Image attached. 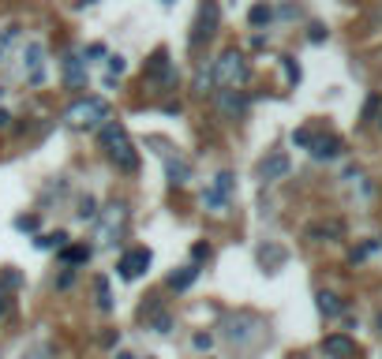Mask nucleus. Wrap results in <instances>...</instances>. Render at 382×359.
<instances>
[{
	"label": "nucleus",
	"instance_id": "f257e3e1",
	"mask_svg": "<svg viewBox=\"0 0 382 359\" xmlns=\"http://www.w3.org/2000/svg\"><path fill=\"white\" fill-rule=\"evenodd\" d=\"M102 146L109 150V161H113L120 172H128V176H135V172H139V150H135L132 139H128L124 124L109 120V124L102 127Z\"/></svg>",
	"mask_w": 382,
	"mask_h": 359
},
{
	"label": "nucleus",
	"instance_id": "f03ea898",
	"mask_svg": "<svg viewBox=\"0 0 382 359\" xmlns=\"http://www.w3.org/2000/svg\"><path fill=\"white\" fill-rule=\"evenodd\" d=\"M247 75H251V68H247V60H244L240 49H225L221 57L210 64V83L221 86V90H228V86H244Z\"/></svg>",
	"mask_w": 382,
	"mask_h": 359
},
{
	"label": "nucleus",
	"instance_id": "7ed1b4c3",
	"mask_svg": "<svg viewBox=\"0 0 382 359\" xmlns=\"http://www.w3.org/2000/svg\"><path fill=\"white\" fill-rule=\"evenodd\" d=\"M109 116H113V108H109L105 97H79L68 113H64V120H68L71 127H79V132H90V127H105Z\"/></svg>",
	"mask_w": 382,
	"mask_h": 359
},
{
	"label": "nucleus",
	"instance_id": "20e7f679",
	"mask_svg": "<svg viewBox=\"0 0 382 359\" xmlns=\"http://www.w3.org/2000/svg\"><path fill=\"white\" fill-rule=\"evenodd\" d=\"M217 27H221V8H217V0H203L199 15H195V27H191L188 45L191 49H203V41H210L217 34Z\"/></svg>",
	"mask_w": 382,
	"mask_h": 359
},
{
	"label": "nucleus",
	"instance_id": "39448f33",
	"mask_svg": "<svg viewBox=\"0 0 382 359\" xmlns=\"http://www.w3.org/2000/svg\"><path fill=\"white\" fill-rule=\"evenodd\" d=\"M150 262H154V255H150V247H132V251H124L120 255V262H116V274L120 281H139L150 269Z\"/></svg>",
	"mask_w": 382,
	"mask_h": 359
},
{
	"label": "nucleus",
	"instance_id": "423d86ee",
	"mask_svg": "<svg viewBox=\"0 0 382 359\" xmlns=\"http://www.w3.org/2000/svg\"><path fill=\"white\" fill-rule=\"evenodd\" d=\"M60 71H64V86H68V90H83L86 86V60L79 52H64Z\"/></svg>",
	"mask_w": 382,
	"mask_h": 359
},
{
	"label": "nucleus",
	"instance_id": "0eeeda50",
	"mask_svg": "<svg viewBox=\"0 0 382 359\" xmlns=\"http://www.w3.org/2000/svg\"><path fill=\"white\" fill-rule=\"evenodd\" d=\"M146 79H158V83H165V86L177 83V68H172V60H169L165 49H154V57L146 60Z\"/></svg>",
	"mask_w": 382,
	"mask_h": 359
},
{
	"label": "nucleus",
	"instance_id": "6e6552de",
	"mask_svg": "<svg viewBox=\"0 0 382 359\" xmlns=\"http://www.w3.org/2000/svg\"><path fill=\"white\" fill-rule=\"evenodd\" d=\"M124 221H128V206L124 202L105 206V213H102V244H113V236L124 228Z\"/></svg>",
	"mask_w": 382,
	"mask_h": 359
},
{
	"label": "nucleus",
	"instance_id": "1a4fd4ad",
	"mask_svg": "<svg viewBox=\"0 0 382 359\" xmlns=\"http://www.w3.org/2000/svg\"><path fill=\"white\" fill-rule=\"evenodd\" d=\"M228 195H233V172H217L210 191H206V206H214V210H221L228 202Z\"/></svg>",
	"mask_w": 382,
	"mask_h": 359
},
{
	"label": "nucleus",
	"instance_id": "9d476101",
	"mask_svg": "<svg viewBox=\"0 0 382 359\" xmlns=\"http://www.w3.org/2000/svg\"><path fill=\"white\" fill-rule=\"evenodd\" d=\"M322 352L330 359H353L356 356V341H353V337H345V333H330L322 341Z\"/></svg>",
	"mask_w": 382,
	"mask_h": 359
},
{
	"label": "nucleus",
	"instance_id": "9b49d317",
	"mask_svg": "<svg viewBox=\"0 0 382 359\" xmlns=\"http://www.w3.org/2000/svg\"><path fill=\"white\" fill-rule=\"evenodd\" d=\"M217 108H221L225 116H244V108H247V97L236 90V86H228V90H217Z\"/></svg>",
	"mask_w": 382,
	"mask_h": 359
},
{
	"label": "nucleus",
	"instance_id": "f8f14e48",
	"mask_svg": "<svg viewBox=\"0 0 382 359\" xmlns=\"http://www.w3.org/2000/svg\"><path fill=\"white\" fill-rule=\"evenodd\" d=\"M341 150H345V143H341L337 135L311 139V157H315V161H334V157H341Z\"/></svg>",
	"mask_w": 382,
	"mask_h": 359
},
{
	"label": "nucleus",
	"instance_id": "ddd939ff",
	"mask_svg": "<svg viewBox=\"0 0 382 359\" xmlns=\"http://www.w3.org/2000/svg\"><path fill=\"white\" fill-rule=\"evenodd\" d=\"M41 57H46L41 41H30V45L23 49V68H27V75H30V83H34V86L46 79V71H41Z\"/></svg>",
	"mask_w": 382,
	"mask_h": 359
},
{
	"label": "nucleus",
	"instance_id": "4468645a",
	"mask_svg": "<svg viewBox=\"0 0 382 359\" xmlns=\"http://www.w3.org/2000/svg\"><path fill=\"white\" fill-rule=\"evenodd\" d=\"M259 176H263L266 183L270 180H281V176H289V157L285 154H270L263 165H259Z\"/></svg>",
	"mask_w": 382,
	"mask_h": 359
},
{
	"label": "nucleus",
	"instance_id": "2eb2a0df",
	"mask_svg": "<svg viewBox=\"0 0 382 359\" xmlns=\"http://www.w3.org/2000/svg\"><path fill=\"white\" fill-rule=\"evenodd\" d=\"M165 180L172 188H184V183H191V165L180 157H165Z\"/></svg>",
	"mask_w": 382,
	"mask_h": 359
},
{
	"label": "nucleus",
	"instance_id": "dca6fc26",
	"mask_svg": "<svg viewBox=\"0 0 382 359\" xmlns=\"http://www.w3.org/2000/svg\"><path fill=\"white\" fill-rule=\"evenodd\" d=\"M195 277H199V266H184V269H177V274H169V288L172 292H184V288H191L195 285Z\"/></svg>",
	"mask_w": 382,
	"mask_h": 359
},
{
	"label": "nucleus",
	"instance_id": "f3484780",
	"mask_svg": "<svg viewBox=\"0 0 382 359\" xmlns=\"http://www.w3.org/2000/svg\"><path fill=\"white\" fill-rule=\"evenodd\" d=\"M315 300H319V311L326 314V318H337V314H341V311H345V303H341V300H337V296H334V292H319V296H315Z\"/></svg>",
	"mask_w": 382,
	"mask_h": 359
},
{
	"label": "nucleus",
	"instance_id": "a211bd4d",
	"mask_svg": "<svg viewBox=\"0 0 382 359\" xmlns=\"http://www.w3.org/2000/svg\"><path fill=\"white\" fill-rule=\"evenodd\" d=\"M94 296H97V311H113V292H109L105 277H94Z\"/></svg>",
	"mask_w": 382,
	"mask_h": 359
},
{
	"label": "nucleus",
	"instance_id": "6ab92c4d",
	"mask_svg": "<svg viewBox=\"0 0 382 359\" xmlns=\"http://www.w3.org/2000/svg\"><path fill=\"white\" fill-rule=\"evenodd\" d=\"M60 258H64V266H79V262H86L90 258V247H60Z\"/></svg>",
	"mask_w": 382,
	"mask_h": 359
},
{
	"label": "nucleus",
	"instance_id": "aec40b11",
	"mask_svg": "<svg viewBox=\"0 0 382 359\" xmlns=\"http://www.w3.org/2000/svg\"><path fill=\"white\" fill-rule=\"evenodd\" d=\"M308 236H311V239H326V236H341V225H337V221H326V225H311V228H308Z\"/></svg>",
	"mask_w": 382,
	"mask_h": 359
},
{
	"label": "nucleus",
	"instance_id": "412c9836",
	"mask_svg": "<svg viewBox=\"0 0 382 359\" xmlns=\"http://www.w3.org/2000/svg\"><path fill=\"white\" fill-rule=\"evenodd\" d=\"M247 19H251V27H266L270 19H274V12H270L266 4H255V8L247 12Z\"/></svg>",
	"mask_w": 382,
	"mask_h": 359
},
{
	"label": "nucleus",
	"instance_id": "4be33fe9",
	"mask_svg": "<svg viewBox=\"0 0 382 359\" xmlns=\"http://www.w3.org/2000/svg\"><path fill=\"white\" fill-rule=\"evenodd\" d=\"M38 247L49 251V247H68V232H49V236H38Z\"/></svg>",
	"mask_w": 382,
	"mask_h": 359
},
{
	"label": "nucleus",
	"instance_id": "5701e85b",
	"mask_svg": "<svg viewBox=\"0 0 382 359\" xmlns=\"http://www.w3.org/2000/svg\"><path fill=\"white\" fill-rule=\"evenodd\" d=\"M75 213H79L83 221H94V217H97V206H94V199H90V195H86V199L79 202V210H75Z\"/></svg>",
	"mask_w": 382,
	"mask_h": 359
},
{
	"label": "nucleus",
	"instance_id": "b1692460",
	"mask_svg": "<svg viewBox=\"0 0 382 359\" xmlns=\"http://www.w3.org/2000/svg\"><path fill=\"white\" fill-rule=\"evenodd\" d=\"M371 251H378V239H367L364 247H356V251H353V262H360V258H367Z\"/></svg>",
	"mask_w": 382,
	"mask_h": 359
},
{
	"label": "nucleus",
	"instance_id": "393cba45",
	"mask_svg": "<svg viewBox=\"0 0 382 359\" xmlns=\"http://www.w3.org/2000/svg\"><path fill=\"white\" fill-rule=\"evenodd\" d=\"M281 64H285L289 83H300V68H296V60H292V57H281Z\"/></svg>",
	"mask_w": 382,
	"mask_h": 359
},
{
	"label": "nucleus",
	"instance_id": "a878e982",
	"mask_svg": "<svg viewBox=\"0 0 382 359\" xmlns=\"http://www.w3.org/2000/svg\"><path fill=\"white\" fill-rule=\"evenodd\" d=\"M195 348H199V352H210V348H214V337L210 333H195V341H191Z\"/></svg>",
	"mask_w": 382,
	"mask_h": 359
},
{
	"label": "nucleus",
	"instance_id": "bb28decb",
	"mask_svg": "<svg viewBox=\"0 0 382 359\" xmlns=\"http://www.w3.org/2000/svg\"><path fill=\"white\" fill-rule=\"evenodd\" d=\"M15 228H19V232H34V228H38V217H15Z\"/></svg>",
	"mask_w": 382,
	"mask_h": 359
},
{
	"label": "nucleus",
	"instance_id": "cd10ccee",
	"mask_svg": "<svg viewBox=\"0 0 382 359\" xmlns=\"http://www.w3.org/2000/svg\"><path fill=\"white\" fill-rule=\"evenodd\" d=\"M311 132H308V127H300V132H292V143H296V146H311Z\"/></svg>",
	"mask_w": 382,
	"mask_h": 359
},
{
	"label": "nucleus",
	"instance_id": "c85d7f7f",
	"mask_svg": "<svg viewBox=\"0 0 382 359\" xmlns=\"http://www.w3.org/2000/svg\"><path fill=\"white\" fill-rule=\"evenodd\" d=\"M191 258H195V262H203V258H210V244H195V247H191Z\"/></svg>",
	"mask_w": 382,
	"mask_h": 359
},
{
	"label": "nucleus",
	"instance_id": "c756f323",
	"mask_svg": "<svg viewBox=\"0 0 382 359\" xmlns=\"http://www.w3.org/2000/svg\"><path fill=\"white\" fill-rule=\"evenodd\" d=\"M124 57H109V75H124Z\"/></svg>",
	"mask_w": 382,
	"mask_h": 359
},
{
	"label": "nucleus",
	"instance_id": "7c9ffc66",
	"mask_svg": "<svg viewBox=\"0 0 382 359\" xmlns=\"http://www.w3.org/2000/svg\"><path fill=\"white\" fill-rule=\"evenodd\" d=\"M378 97H367V105H364V120H375V113H378Z\"/></svg>",
	"mask_w": 382,
	"mask_h": 359
},
{
	"label": "nucleus",
	"instance_id": "2f4dec72",
	"mask_svg": "<svg viewBox=\"0 0 382 359\" xmlns=\"http://www.w3.org/2000/svg\"><path fill=\"white\" fill-rule=\"evenodd\" d=\"M8 311H12V296H8V292H0V318H8Z\"/></svg>",
	"mask_w": 382,
	"mask_h": 359
},
{
	"label": "nucleus",
	"instance_id": "473e14b6",
	"mask_svg": "<svg viewBox=\"0 0 382 359\" xmlns=\"http://www.w3.org/2000/svg\"><path fill=\"white\" fill-rule=\"evenodd\" d=\"M308 38H311V41H326V27H319V23H315V27L308 30Z\"/></svg>",
	"mask_w": 382,
	"mask_h": 359
},
{
	"label": "nucleus",
	"instance_id": "72a5a7b5",
	"mask_svg": "<svg viewBox=\"0 0 382 359\" xmlns=\"http://www.w3.org/2000/svg\"><path fill=\"white\" fill-rule=\"evenodd\" d=\"M86 57H105V45H102V41H94V45L86 49Z\"/></svg>",
	"mask_w": 382,
	"mask_h": 359
},
{
	"label": "nucleus",
	"instance_id": "f704fd0d",
	"mask_svg": "<svg viewBox=\"0 0 382 359\" xmlns=\"http://www.w3.org/2000/svg\"><path fill=\"white\" fill-rule=\"evenodd\" d=\"M113 359H135V356H132V352H116Z\"/></svg>",
	"mask_w": 382,
	"mask_h": 359
},
{
	"label": "nucleus",
	"instance_id": "c9c22d12",
	"mask_svg": "<svg viewBox=\"0 0 382 359\" xmlns=\"http://www.w3.org/2000/svg\"><path fill=\"white\" fill-rule=\"evenodd\" d=\"M8 120H12V116H8V113H0V127H8Z\"/></svg>",
	"mask_w": 382,
	"mask_h": 359
},
{
	"label": "nucleus",
	"instance_id": "e433bc0d",
	"mask_svg": "<svg viewBox=\"0 0 382 359\" xmlns=\"http://www.w3.org/2000/svg\"><path fill=\"white\" fill-rule=\"evenodd\" d=\"M378 127H382V105H378Z\"/></svg>",
	"mask_w": 382,
	"mask_h": 359
},
{
	"label": "nucleus",
	"instance_id": "4c0bfd02",
	"mask_svg": "<svg viewBox=\"0 0 382 359\" xmlns=\"http://www.w3.org/2000/svg\"><path fill=\"white\" fill-rule=\"evenodd\" d=\"M146 359H154V356H146Z\"/></svg>",
	"mask_w": 382,
	"mask_h": 359
}]
</instances>
